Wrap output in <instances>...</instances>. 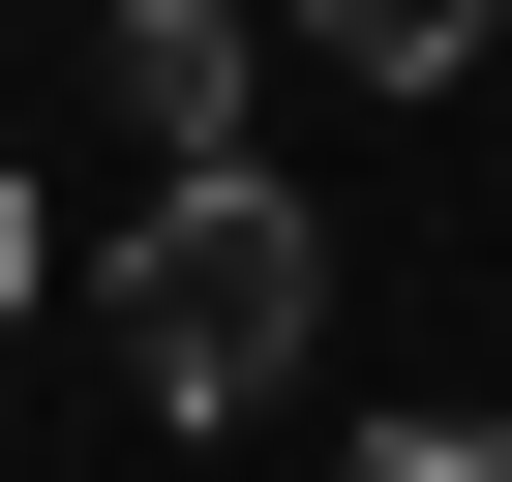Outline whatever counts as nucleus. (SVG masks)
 <instances>
[{"label":"nucleus","mask_w":512,"mask_h":482,"mask_svg":"<svg viewBox=\"0 0 512 482\" xmlns=\"http://www.w3.org/2000/svg\"><path fill=\"white\" fill-rule=\"evenodd\" d=\"M302 332H332V211L302 181H151V241H121V362H151V422H241V392H302Z\"/></svg>","instance_id":"1"},{"label":"nucleus","mask_w":512,"mask_h":482,"mask_svg":"<svg viewBox=\"0 0 512 482\" xmlns=\"http://www.w3.org/2000/svg\"><path fill=\"white\" fill-rule=\"evenodd\" d=\"M91 61H121V121L211 181V151H241V61H272V0H91Z\"/></svg>","instance_id":"2"},{"label":"nucleus","mask_w":512,"mask_h":482,"mask_svg":"<svg viewBox=\"0 0 512 482\" xmlns=\"http://www.w3.org/2000/svg\"><path fill=\"white\" fill-rule=\"evenodd\" d=\"M272 31H332L362 91H452V61H482V0H272Z\"/></svg>","instance_id":"3"},{"label":"nucleus","mask_w":512,"mask_h":482,"mask_svg":"<svg viewBox=\"0 0 512 482\" xmlns=\"http://www.w3.org/2000/svg\"><path fill=\"white\" fill-rule=\"evenodd\" d=\"M362 482H512V422H362Z\"/></svg>","instance_id":"4"},{"label":"nucleus","mask_w":512,"mask_h":482,"mask_svg":"<svg viewBox=\"0 0 512 482\" xmlns=\"http://www.w3.org/2000/svg\"><path fill=\"white\" fill-rule=\"evenodd\" d=\"M31 272H61V241H31V181H0V302H31Z\"/></svg>","instance_id":"5"}]
</instances>
